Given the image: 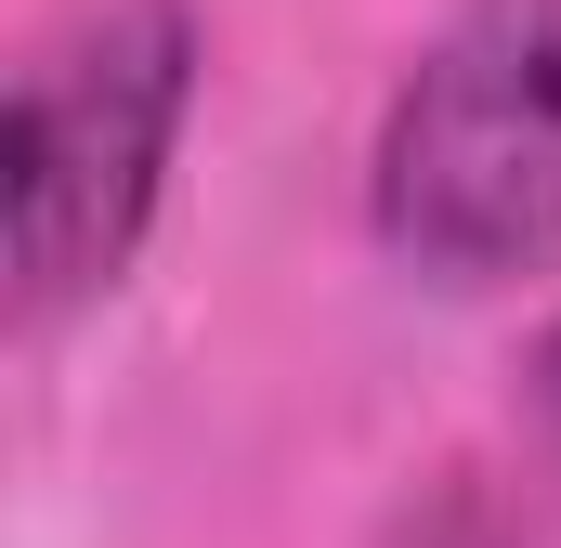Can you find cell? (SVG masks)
Returning a JSON list of instances; mask_svg holds the SVG:
<instances>
[{"instance_id":"cell-3","label":"cell","mask_w":561,"mask_h":548,"mask_svg":"<svg viewBox=\"0 0 561 548\" xmlns=\"http://www.w3.org/2000/svg\"><path fill=\"white\" fill-rule=\"evenodd\" d=\"M379 548H549L483 470H431L419 496H392V523H379Z\"/></svg>"},{"instance_id":"cell-1","label":"cell","mask_w":561,"mask_h":548,"mask_svg":"<svg viewBox=\"0 0 561 548\" xmlns=\"http://www.w3.org/2000/svg\"><path fill=\"white\" fill-rule=\"evenodd\" d=\"M366 222L419 287L561 262V0H470L419 39L366 144Z\"/></svg>"},{"instance_id":"cell-2","label":"cell","mask_w":561,"mask_h":548,"mask_svg":"<svg viewBox=\"0 0 561 548\" xmlns=\"http://www.w3.org/2000/svg\"><path fill=\"white\" fill-rule=\"evenodd\" d=\"M196 13L183 0H92L79 26H53L13 79V144H0V183H13V313L53 327L79 300H105L157 236V196H170V157L196 118Z\"/></svg>"},{"instance_id":"cell-4","label":"cell","mask_w":561,"mask_h":548,"mask_svg":"<svg viewBox=\"0 0 561 548\" xmlns=\"http://www.w3.org/2000/svg\"><path fill=\"white\" fill-rule=\"evenodd\" d=\"M523 418H536V457L561 470V313L536 327V366H523Z\"/></svg>"}]
</instances>
